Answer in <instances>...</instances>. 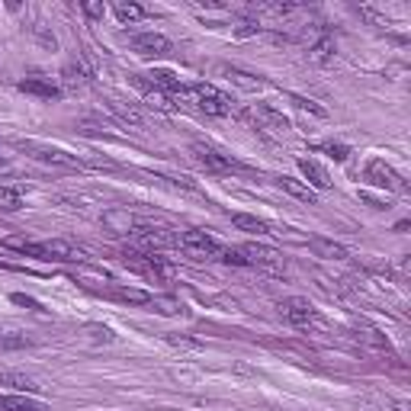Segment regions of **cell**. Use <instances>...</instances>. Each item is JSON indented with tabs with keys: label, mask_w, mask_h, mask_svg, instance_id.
I'll use <instances>...</instances> for the list:
<instances>
[{
	"label": "cell",
	"mask_w": 411,
	"mask_h": 411,
	"mask_svg": "<svg viewBox=\"0 0 411 411\" xmlns=\"http://www.w3.org/2000/svg\"><path fill=\"white\" fill-rule=\"evenodd\" d=\"M357 13H360L363 19H370L372 26H392L389 16H385V13H379V10H372V6H357Z\"/></svg>",
	"instance_id": "obj_28"
},
{
	"label": "cell",
	"mask_w": 411,
	"mask_h": 411,
	"mask_svg": "<svg viewBox=\"0 0 411 411\" xmlns=\"http://www.w3.org/2000/svg\"><path fill=\"white\" fill-rule=\"evenodd\" d=\"M395 411H408V408H405V405H395Z\"/></svg>",
	"instance_id": "obj_37"
},
{
	"label": "cell",
	"mask_w": 411,
	"mask_h": 411,
	"mask_svg": "<svg viewBox=\"0 0 411 411\" xmlns=\"http://www.w3.org/2000/svg\"><path fill=\"white\" fill-rule=\"evenodd\" d=\"M321 151H328L334 161H347V154H350V151H347V145H334V141H331V145H321Z\"/></svg>",
	"instance_id": "obj_33"
},
{
	"label": "cell",
	"mask_w": 411,
	"mask_h": 411,
	"mask_svg": "<svg viewBox=\"0 0 411 411\" xmlns=\"http://www.w3.org/2000/svg\"><path fill=\"white\" fill-rule=\"evenodd\" d=\"M254 116H257V119H260L267 128H276V132H286V128H293V126H289V119H286V116H283L280 109L267 106V103H257Z\"/></svg>",
	"instance_id": "obj_14"
},
{
	"label": "cell",
	"mask_w": 411,
	"mask_h": 411,
	"mask_svg": "<svg viewBox=\"0 0 411 411\" xmlns=\"http://www.w3.org/2000/svg\"><path fill=\"white\" fill-rule=\"evenodd\" d=\"M231 225L241 228V231H254V235H267V231H270V225L263 222V218L248 215V212H235V215H231Z\"/></svg>",
	"instance_id": "obj_18"
},
{
	"label": "cell",
	"mask_w": 411,
	"mask_h": 411,
	"mask_svg": "<svg viewBox=\"0 0 411 411\" xmlns=\"http://www.w3.org/2000/svg\"><path fill=\"white\" fill-rule=\"evenodd\" d=\"M19 90L29 96H39V100H58L64 93L51 77H26V81H19Z\"/></svg>",
	"instance_id": "obj_8"
},
{
	"label": "cell",
	"mask_w": 411,
	"mask_h": 411,
	"mask_svg": "<svg viewBox=\"0 0 411 411\" xmlns=\"http://www.w3.org/2000/svg\"><path fill=\"white\" fill-rule=\"evenodd\" d=\"M145 100H148V106H154V109H161V113H173V103H171V96L167 93H161V90H145Z\"/></svg>",
	"instance_id": "obj_25"
},
{
	"label": "cell",
	"mask_w": 411,
	"mask_h": 411,
	"mask_svg": "<svg viewBox=\"0 0 411 411\" xmlns=\"http://www.w3.org/2000/svg\"><path fill=\"white\" fill-rule=\"evenodd\" d=\"M190 158L196 161L199 167H206L209 173H228V171H238V161H231L228 154L215 151L209 145H190Z\"/></svg>",
	"instance_id": "obj_4"
},
{
	"label": "cell",
	"mask_w": 411,
	"mask_h": 411,
	"mask_svg": "<svg viewBox=\"0 0 411 411\" xmlns=\"http://www.w3.org/2000/svg\"><path fill=\"white\" fill-rule=\"evenodd\" d=\"M171 39L161 36V32H141V36L132 39V51L141 58H164L171 55Z\"/></svg>",
	"instance_id": "obj_7"
},
{
	"label": "cell",
	"mask_w": 411,
	"mask_h": 411,
	"mask_svg": "<svg viewBox=\"0 0 411 411\" xmlns=\"http://www.w3.org/2000/svg\"><path fill=\"white\" fill-rule=\"evenodd\" d=\"M257 32H260V23H254V19H241V23L235 26V36H238V39L257 36Z\"/></svg>",
	"instance_id": "obj_31"
},
{
	"label": "cell",
	"mask_w": 411,
	"mask_h": 411,
	"mask_svg": "<svg viewBox=\"0 0 411 411\" xmlns=\"http://www.w3.org/2000/svg\"><path fill=\"white\" fill-rule=\"evenodd\" d=\"M0 248H10V250H19V254L39 257V260H49V254H45V244L26 241V238H6V241H0Z\"/></svg>",
	"instance_id": "obj_16"
},
{
	"label": "cell",
	"mask_w": 411,
	"mask_h": 411,
	"mask_svg": "<svg viewBox=\"0 0 411 411\" xmlns=\"http://www.w3.org/2000/svg\"><path fill=\"white\" fill-rule=\"evenodd\" d=\"M0 385H10L13 392H39L42 385L36 382L32 376H26V372H16V370H0Z\"/></svg>",
	"instance_id": "obj_12"
},
{
	"label": "cell",
	"mask_w": 411,
	"mask_h": 411,
	"mask_svg": "<svg viewBox=\"0 0 411 411\" xmlns=\"http://www.w3.org/2000/svg\"><path fill=\"white\" fill-rule=\"evenodd\" d=\"M218 257H222L225 263H231V267H250L248 257L241 254V248H222V254H218Z\"/></svg>",
	"instance_id": "obj_27"
},
{
	"label": "cell",
	"mask_w": 411,
	"mask_h": 411,
	"mask_svg": "<svg viewBox=\"0 0 411 411\" xmlns=\"http://www.w3.org/2000/svg\"><path fill=\"white\" fill-rule=\"evenodd\" d=\"M167 344L183 347V350H199V347H203L196 338H186V334H180V338H177V334H171V338H167Z\"/></svg>",
	"instance_id": "obj_32"
},
{
	"label": "cell",
	"mask_w": 411,
	"mask_h": 411,
	"mask_svg": "<svg viewBox=\"0 0 411 411\" xmlns=\"http://www.w3.org/2000/svg\"><path fill=\"white\" fill-rule=\"evenodd\" d=\"M222 71H225V77H228L235 87H241V90H250V93H254V90L263 87L260 77H257V74H248V71H241V68H222Z\"/></svg>",
	"instance_id": "obj_17"
},
{
	"label": "cell",
	"mask_w": 411,
	"mask_h": 411,
	"mask_svg": "<svg viewBox=\"0 0 411 411\" xmlns=\"http://www.w3.org/2000/svg\"><path fill=\"white\" fill-rule=\"evenodd\" d=\"M42 244H45V254L55 257V260H87V250H81L71 241H61V238H55V241H42Z\"/></svg>",
	"instance_id": "obj_11"
},
{
	"label": "cell",
	"mask_w": 411,
	"mask_h": 411,
	"mask_svg": "<svg viewBox=\"0 0 411 411\" xmlns=\"http://www.w3.org/2000/svg\"><path fill=\"white\" fill-rule=\"evenodd\" d=\"M276 186H280L283 193H289L293 199L305 203V206H315V203H318V196H315L312 186L302 183V180H295V177H276Z\"/></svg>",
	"instance_id": "obj_10"
},
{
	"label": "cell",
	"mask_w": 411,
	"mask_h": 411,
	"mask_svg": "<svg viewBox=\"0 0 411 411\" xmlns=\"http://www.w3.org/2000/svg\"><path fill=\"white\" fill-rule=\"evenodd\" d=\"M113 13L122 19V23H135V19L145 16V6H138V4H126V0H119V4L113 6Z\"/></svg>",
	"instance_id": "obj_21"
},
{
	"label": "cell",
	"mask_w": 411,
	"mask_h": 411,
	"mask_svg": "<svg viewBox=\"0 0 411 411\" xmlns=\"http://www.w3.org/2000/svg\"><path fill=\"white\" fill-rule=\"evenodd\" d=\"M241 254L248 257V263H254V267H263V270H270V273H283L286 270V260H283V254L280 250H273V248H263V244H244L241 248Z\"/></svg>",
	"instance_id": "obj_6"
},
{
	"label": "cell",
	"mask_w": 411,
	"mask_h": 411,
	"mask_svg": "<svg viewBox=\"0 0 411 411\" xmlns=\"http://www.w3.org/2000/svg\"><path fill=\"white\" fill-rule=\"evenodd\" d=\"M113 299L132 302V305H151V293H145V289H132V286H113Z\"/></svg>",
	"instance_id": "obj_19"
},
{
	"label": "cell",
	"mask_w": 411,
	"mask_h": 411,
	"mask_svg": "<svg viewBox=\"0 0 411 411\" xmlns=\"http://www.w3.org/2000/svg\"><path fill=\"white\" fill-rule=\"evenodd\" d=\"M0 209H23V196H19V190H10V186H0Z\"/></svg>",
	"instance_id": "obj_26"
},
{
	"label": "cell",
	"mask_w": 411,
	"mask_h": 411,
	"mask_svg": "<svg viewBox=\"0 0 411 411\" xmlns=\"http://www.w3.org/2000/svg\"><path fill=\"white\" fill-rule=\"evenodd\" d=\"M312 250L318 257H328V260H347V257H350V250H347L344 244L328 241V238H312Z\"/></svg>",
	"instance_id": "obj_15"
},
{
	"label": "cell",
	"mask_w": 411,
	"mask_h": 411,
	"mask_svg": "<svg viewBox=\"0 0 411 411\" xmlns=\"http://www.w3.org/2000/svg\"><path fill=\"white\" fill-rule=\"evenodd\" d=\"M19 151H26L29 158L42 161V164H55V167H68V171H81L83 161L77 154H68L61 148H51V145H36V141H16Z\"/></svg>",
	"instance_id": "obj_3"
},
{
	"label": "cell",
	"mask_w": 411,
	"mask_h": 411,
	"mask_svg": "<svg viewBox=\"0 0 411 411\" xmlns=\"http://www.w3.org/2000/svg\"><path fill=\"white\" fill-rule=\"evenodd\" d=\"M0 411H45V405L23 392H13V395H0Z\"/></svg>",
	"instance_id": "obj_13"
},
{
	"label": "cell",
	"mask_w": 411,
	"mask_h": 411,
	"mask_svg": "<svg viewBox=\"0 0 411 411\" xmlns=\"http://www.w3.org/2000/svg\"><path fill=\"white\" fill-rule=\"evenodd\" d=\"M289 103H293L295 109H302V113H312V116H318V119H325V116H328V109H325V106H318V103H315V100H308V96L289 93Z\"/></svg>",
	"instance_id": "obj_22"
},
{
	"label": "cell",
	"mask_w": 411,
	"mask_h": 411,
	"mask_svg": "<svg viewBox=\"0 0 411 411\" xmlns=\"http://www.w3.org/2000/svg\"><path fill=\"white\" fill-rule=\"evenodd\" d=\"M366 180H370L372 186H379V190H392V193H405L408 186H405L402 173L395 171V167H389L385 161H370L366 164Z\"/></svg>",
	"instance_id": "obj_5"
},
{
	"label": "cell",
	"mask_w": 411,
	"mask_h": 411,
	"mask_svg": "<svg viewBox=\"0 0 411 411\" xmlns=\"http://www.w3.org/2000/svg\"><path fill=\"white\" fill-rule=\"evenodd\" d=\"M109 106H113L116 109V113H119V119L122 122H128V126H132V128H138V132H141V128H145V122H141V116H138V109H132V106H122V103H109Z\"/></svg>",
	"instance_id": "obj_24"
},
{
	"label": "cell",
	"mask_w": 411,
	"mask_h": 411,
	"mask_svg": "<svg viewBox=\"0 0 411 411\" xmlns=\"http://www.w3.org/2000/svg\"><path fill=\"white\" fill-rule=\"evenodd\" d=\"M312 58H315V61H331V58H334V45H331V39H321V42L312 49Z\"/></svg>",
	"instance_id": "obj_29"
},
{
	"label": "cell",
	"mask_w": 411,
	"mask_h": 411,
	"mask_svg": "<svg viewBox=\"0 0 411 411\" xmlns=\"http://www.w3.org/2000/svg\"><path fill=\"white\" fill-rule=\"evenodd\" d=\"M295 164H299L302 177L308 180V186H312V190H331V173H328L325 167L318 164V161H312V158H299Z\"/></svg>",
	"instance_id": "obj_9"
},
{
	"label": "cell",
	"mask_w": 411,
	"mask_h": 411,
	"mask_svg": "<svg viewBox=\"0 0 411 411\" xmlns=\"http://www.w3.org/2000/svg\"><path fill=\"white\" fill-rule=\"evenodd\" d=\"M61 81H64V87H83L87 83V71L81 68V64H64V71H61Z\"/></svg>",
	"instance_id": "obj_20"
},
{
	"label": "cell",
	"mask_w": 411,
	"mask_h": 411,
	"mask_svg": "<svg viewBox=\"0 0 411 411\" xmlns=\"http://www.w3.org/2000/svg\"><path fill=\"white\" fill-rule=\"evenodd\" d=\"M87 334L93 340H103V344H113V340H116V334L109 331V328H103V325H87Z\"/></svg>",
	"instance_id": "obj_30"
},
{
	"label": "cell",
	"mask_w": 411,
	"mask_h": 411,
	"mask_svg": "<svg viewBox=\"0 0 411 411\" xmlns=\"http://www.w3.org/2000/svg\"><path fill=\"white\" fill-rule=\"evenodd\" d=\"M81 10L87 13L90 19H100L103 13H106V6H103V4H81Z\"/></svg>",
	"instance_id": "obj_34"
},
{
	"label": "cell",
	"mask_w": 411,
	"mask_h": 411,
	"mask_svg": "<svg viewBox=\"0 0 411 411\" xmlns=\"http://www.w3.org/2000/svg\"><path fill=\"white\" fill-rule=\"evenodd\" d=\"M13 302H16V305H26V308H36V312H42V308H39V302L36 299H26V295H13Z\"/></svg>",
	"instance_id": "obj_36"
},
{
	"label": "cell",
	"mask_w": 411,
	"mask_h": 411,
	"mask_svg": "<svg viewBox=\"0 0 411 411\" xmlns=\"http://www.w3.org/2000/svg\"><path fill=\"white\" fill-rule=\"evenodd\" d=\"M36 39L45 45V49H55V45H58V42H55V36H51V32H45L42 26H36Z\"/></svg>",
	"instance_id": "obj_35"
},
{
	"label": "cell",
	"mask_w": 411,
	"mask_h": 411,
	"mask_svg": "<svg viewBox=\"0 0 411 411\" xmlns=\"http://www.w3.org/2000/svg\"><path fill=\"white\" fill-rule=\"evenodd\" d=\"M173 248H180L193 260H212L222 254V244L206 231H173Z\"/></svg>",
	"instance_id": "obj_1"
},
{
	"label": "cell",
	"mask_w": 411,
	"mask_h": 411,
	"mask_svg": "<svg viewBox=\"0 0 411 411\" xmlns=\"http://www.w3.org/2000/svg\"><path fill=\"white\" fill-rule=\"evenodd\" d=\"M276 308H280L283 318L295 328H321L318 308H315L308 299H302V295H289V299H283Z\"/></svg>",
	"instance_id": "obj_2"
},
{
	"label": "cell",
	"mask_w": 411,
	"mask_h": 411,
	"mask_svg": "<svg viewBox=\"0 0 411 411\" xmlns=\"http://www.w3.org/2000/svg\"><path fill=\"white\" fill-rule=\"evenodd\" d=\"M151 305H154V312H161V315H180L183 312V305H180L177 299H171V295H151Z\"/></svg>",
	"instance_id": "obj_23"
}]
</instances>
